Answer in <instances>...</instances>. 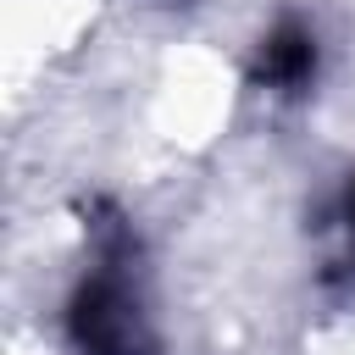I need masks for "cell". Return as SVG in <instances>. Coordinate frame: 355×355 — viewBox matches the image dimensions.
<instances>
[{
    "instance_id": "cell-1",
    "label": "cell",
    "mask_w": 355,
    "mask_h": 355,
    "mask_svg": "<svg viewBox=\"0 0 355 355\" xmlns=\"http://www.w3.org/2000/svg\"><path fill=\"white\" fill-rule=\"evenodd\" d=\"M72 338L83 355H128L133 349V305L116 277H94L72 300Z\"/></svg>"
},
{
    "instance_id": "cell-2",
    "label": "cell",
    "mask_w": 355,
    "mask_h": 355,
    "mask_svg": "<svg viewBox=\"0 0 355 355\" xmlns=\"http://www.w3.org/2000/svg\"><path fill=\"white\" fill-rule=\"evenodd\" d=\"M311 72H316V39H311L300 22H277V28L261 39L255 78L272 83V89H300Z\"/></svg>"
},
{
    "instance_id": "cell-3",
    "label": "cell",
    "mask_w": 355,
    "mask_h": 355,
    "mask_svg": "<svg viewBox=\"0 0 355 355\" xmlns=\"http://www.w3.org/2000/svg\"><path fill=\"white\" fill-rule=\"evenodd\" d=\"M344 233H349V266H355V183L344 194Z\"/></svg>"
}]
</instances>
